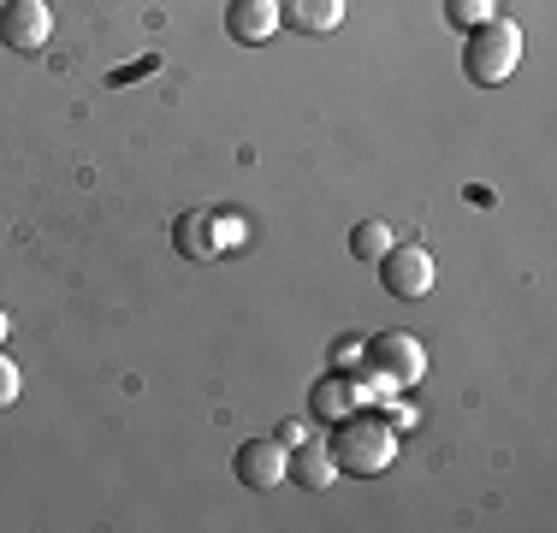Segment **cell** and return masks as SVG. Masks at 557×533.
<instances>
[{"label": "cell", "instance_id": "6da1fadb", "mask_svg": "<svg viewBox=\"0 0 557 533\" xmlns=\"http://www.w3.org/2000/svg\"><path fill=\"white\" fill-rule=\"evenodd\" d=\"M326 450H333L338 474L374 480V474H386V469H392V457H397V433H392V421H386V416H374V409L362 416V409H356V416L333 421V438H326Z\"/></svg>", "mask_w": 557, "mask_h": 533}, {"label": "cell", "instance_id": "7a4b0ae2", "mask_svg": "<svg viewBox=\"0 0 557 533\" xmlns=\"http://www.w3.org/2000/svg\"><path fill=\"white\" fill-rule=\"evenodd\" d=\"M516 65H522V24L493 18V24H481V30H469V48H462V72H469V84L498 89V84H510Z\"/></svg>", "mask_w": 557, "mask_h": 533}, {"label": "cell", "instance_id": "3957f363", "mask_svg": "<svg viewBox=\"0 0 557 533\" xmlns=\"http://www.w3.org/2000/svg\"><path fill=\"white\" fill-rule=\"evenodd\" d=\"M362 368H374L380 380L397 385V392H416V385L428 380V350H421L416 332H380L362 350Z\"/></svg>", "mask_w": 557, "mask_h": 533}, {"label": "cell", "instance_id": "277c9868", "mask_svg": "<svg viewBox=\"0 0 557 533\" xmlns=\"http://www.w3.org/2000/svg\"><path fill=\"white\" fill-rule=\"evenodd\" d=\"M433 256L421 244H392L386 256H380V278H386V290L392 297H404V302H416V297H428L433 290Z\"/></svg>", "mask_w": 557, "mask_h": 533}, {"label": "cell", "instance_id": "5b68a950", "mask_svg": "<svg viewBox=\"0 0 557 533\" xmlns=\"http://www.w3.org/2000/svg\"><path fill=\"white\" fill-rule=\"evenodd\" d=\"M48 36H54L48 0H7V7H0V42L12 53H42Z\"/></svg>", "mask_w": 557, "mask_h": 533}, {"label": "cell", "instance_id": "8992f818", "mask_svg": "<svg viewBox=\"0 0 557 533\" xmlns=\"http://www.w3.org/2000/svg\"><path fill=\"white\" fill-rule=\"evenodd\" d=\"M232 469H237L244 486L273 492V486H285V480H290V445H278V438H244L237 457H232Z\"/></svg>", "mask_w": 557, "mask_h": 533}, {"label": "cell", "instance_id": "52a82bcc", "mask_svg": "<svg viewBox=\"0 0 557 533\" xmlns=\"http://www.w3.org/2000/svg\"><path fill=\"white\" fill-rule=\"evenodd\" d=\"M225 30L244 48L268 42V36H278V0H232L225 7Z\"/></svg>", "mask_w": 557, "mask_h": 533}, {"label": "cell", "instance_id": "ba28073f", "mask_svg": "<svg viewBox=\"0 0 557 533\" xmlns=\"http://www.w3.org/2000/svg\"><path fill=\"white\" fill-rule=\"evenodd\" d=\"M278 24L297 36H333L344 24V0H278Z\"/></svg>", "mask_w": 557, "mask_h": 533}, {"label": "cell", "instance_id": "9c48e42d", "mask_svg": "<svg viewBox=\"0 0 557 533\" xmlns=\"http://www.w3.org/2000/svg\"><path fill=\"white\" fill-rule=\"evenodd\" d=\"M290 480H297L302 492H326L338 480V462L333 450H326V438H302V445H290Z\"/></svg>", "mask_w": 557, "mask_h": 533}, {"label": "cell", "instance_id": "30bf717a", "mask_svg": "<svg viewBox=\"0 0 557 533\" xmlns=\"http://www.w3.org/2000/svg\"><path fill=\"white\" fill-rule=\"evenodd\" d=\"M309 409H314V421H344V416H356V385H350V373H326L321 385L309 392Z\"/></svg>", "mask_w": 557, "mask_h": 533}, {"label": "cell", "instance_id": "8fae6325", "mask_svg": "<svg viewBox=\"0 0 557 533\" xmlns=\"http://www.w3.org/2000/svg\"><path fill=\"white\" fill-rule=\"evenodd\" d=\"M392 244H397V237H392V225H386V220H362V225L350 232V256H356V261H368V266H380V256H386Z\"/></svg>", "mask_w": 557, "mask_h": 533}, {"label": "cell", "instance_id": "7c38bea8", "mask_svg": "<svg viewBox=\"0 0 557 533\" xmlns=\"http://www.w3.org/2000/svg\"><path fill=\"white\" fill-rule=\"evenodd\" d=\"M178 256H196V261L220 256V249H214V225H208V213H184V220H178Z\"/></svg>", "mask_w": 557, "mask_h": 533}, {"label": "cell", "instance_id": "4fadbf2b", "mask_svg": "<svg viewBox=\"0 0 557 533\" xmlns=\"http://www.w3.org/2000/svg\"><path fill=\"white\" fill-rule=\"evenodd\" d=\"M445 18L469 36V30H481V24L498 18V0H445Z\"/></svg>", "mask_w": 557, "mask_h": 533}, {"label": "cell", "instance_id": "5bb4252c", "mask_svg": "<svg viewBox=\"0 0 557 533\" xmlns=\"http://www.w3.org/2000/svg\"><path fill=\"white\" fill-rule=\"evenodd\" d=\"M208 225H214V249H237V244H244V232H249V225L232 220V213H208Z\"/></svg>", "mask_w": 557, "mask_h": 533}, {"label": "cell", "instance_id": "9a60e30c", "mask_svg": "<svg viewBox=\"0 0 557 533\" xmlns=\"http://www.w3.org/2000/svg\"><path fill=\"white\" fill-rule=\"evenodd\" d=\"M362 350H368L362 338H344V344H333V373H356V368H362Z\"/></svg>", "mask_w": 557, "mask_h": 533}, {"label": "cell", "instance_id": "2e32d148", "mask_svg": "<svg viewBox=\"0 0 557 533\" xmlns=\"http://www.w3.org/2000/svg\"><path fill=\"white\" fill-rule=\"evenodd\" d=\"M18 392H24V380H18V368L7 362V356H0V409H12L18 404Z\"/></svg>", "mask_w": 557, "mask_h": 533}, {"label": "cell", "instance_id": "e0dca14e", "mask_svg": "<svg viewBox=\"0 0 557 533\" xmlns=\"http://www.w3.org/2000/svg\"><path fill=\"white\" fill-rule=\"evenodd\" d=\"M380 409H386L392 433H409V426H416V409H409V404H380Z\"/></svg>", "mask_w": 557, "mask_h": 533}, {"label": "cell", "instance_id": "ac0fdd59", "mask_svg": "<svg viewBox=\"0 0 557 533\" xmlns=\"http://www.w3.org/2000/svg\"><path fill=\"white\" fill-rule=\"evenodd\" d=\"M273 438H278V445H302V438H309V426H302V421H285Z\"/></svg>", "mask_w": 557, "mask_h": 533}, {"label": "cell", "instance_id": "d6986e66", "mask_svg": "<svg viewBox=\"0 0 557 533\" xmlns=\"http://www.w3.org/2000/svg\"><path fill=\"white\" fill-rule=\"evenodd\" d=\"M161 60H143V65H125V72H113V84H125V77H143V72H154Z\"/></svg>", "mask_w": 557, "mask_h": 533}, {"label": "cell", "instance_id": "ffe728a7", "mask_svg": "<svg viewBox=\"0 0 557 533\" xmlns=\"http://www.w3.org/2000/svg\"><path fill=\"white\" fill-rule=\"evenodd\" d=\"M7 332H12V314H7V309H0V344H7Z\"/></svg>", "mask_w": 557, "mask_h": 533}]
</instances>
